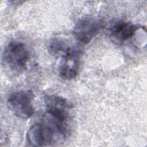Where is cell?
I'll return each instance as SVG.
<instances>
[{
	"label": "cell",
	"mask_w": 147,
	"mask_h": 147,
	"mask_svg": "<svg viewBox=\"0 0 147 147\" xmlns=\"http://www.w3.org/2000/svg\"><path fill=\"white\" fill-rule=\"evenodd\" d=\"M26 140L29 146H45L41 123H34L30 127L26 134Z\"/></svg>",
	"instance_id": "cell-8"
},
{
	"label": "cell",
	"mask_w": 147,
	"mask_h": 147,
	"mask_svg": "<svg viewBox=\"0 0 147 147\" xmlns=\"http://www.w3.org/2000/svg\"><path fill=\"white\" fill-rule=\"evenodd\" d=\"M80 53L79 49L71 46L62 55L59 72L63 79L72 80L77 76L80 67Z\"/></svg>",
	"instance_id": "cell-5"
},
{
	"label": "cell",
	"mask_w": 147,
	"mask_h": 147,
	"mask_svg": "<svg viewBox=\"0 0 147 147\" xmlns=\"http://www.w3.org/2000/svg\"><path fill=\"white\" fill-rule=\"evenodd\" d=\"M138 29L137 26L131 22L118 21L111 25L109 33L113 41L121 44L133 37Z\"/></svg>",
	"instance_id": "cell-7"
},
{
	"label": "cell",
	"mask_w": 147,
	"mask_h": 147,
	"mask_svg": "<svg viewBox=\"0 0 147 147\" xmlns=\"http://www.w3.org/2000/svg\"><path fill=\"white\" fill-rule=\"evenodd\" d=\"M45 103L47 113L59 119L67 121L71 107L68 100L61 96L51 95L45 96Z\"/></svg>",
	"instance_id": "cell-6"
},
{
	"label": "cell",
	"mask_w": 147,
	"mask_h": 147,
	"mask_svg": "<svg viewBox=\"0 0 147 147\" xmlns=\"http://www.w3.org/2000/svg\"><path fill=\"white\" fill-rule=\"evenodd\" d=\"M102 19L96 16H86L79 19L73 28V34L82 44L89 43L104 28Z\"/></svg>",
	"instance_id": "cell-2"
},
{
	"label": "cell",
	"mask_w": 147,
	"mask_h": 147,
	"mask_svg": "<svg viewBox=\"0 0 147 147\" xmlns=\"http://www.w3.org/2000/svg\"><path fill=\"white\" fill-rule=\"evenodd\" d=\"M45 146L64 140L68 133L67 122L60 120L45 113L41 123Z\"/></svg>",
	"instance_id": "cell-3"
},
{
	"label": "cell",
	"mask_w": 147,
	"mask_h": 147,
	"mask_svg": "<svg viewBox=\"0 0 147 147\" xmlns=\"http://www.w3.org/2000/svg\"><path fill=\"white\" fill-rule=\"evenodd\" d=\"M33 93L29 90H20L10 95L7 100L9 109L17 117L28 119L34 113Z\"/></svg>",
	"instance_id": "cell-4"
},
{
	"label": "cell",
	"mask_w": 147,
	"mask_h": 147,
	"mask_svg": "<svg viewBox=\"0 0 147 147\" xmlns=\"http://www.w3.org/2000/svg\"><path fill=\"white\" fill-rule=\"evenodd\" d=\"M71 46L65 40L55 37L52 38L48 44V51L52 55H63Z\"/></svg>",
	"instance_id": "cell-9"
},
{
	"label": "cell",
	"mask_w": 147,
	"mask_h": 147,
	"mask_svg": "<svg viewBox=\"0 0 147 147\" xmlns=\"http://www.w3.org/2000/svg\"><path fill=\"white\" fill-rule=\"evenodd\" d=\"M30 53L26 45L21 41H11L5 47L2 61L5 66L14 72H21L27 67Z\"/></svg>",
	"instance_id": "cell-1"
}]
</instances>
